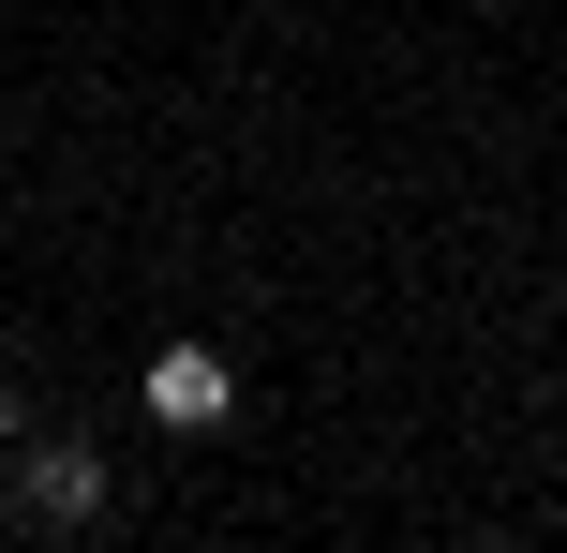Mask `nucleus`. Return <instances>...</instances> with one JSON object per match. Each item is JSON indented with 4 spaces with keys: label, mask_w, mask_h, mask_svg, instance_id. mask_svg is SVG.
I'll list each match as a JSON object with an SVG mask.
<instances>
[{
    "label": "nucleus",
    "mask_w": 567,
    "mask_h": 553,
    "mask_svg": "<svg viewBox=\"0 0 567 553\" xmlns=\"http://www.w3.org/2000/svg\"><path fill=\"white\" fill-rule=\"evenodd\" d=\"M16 524L30 539H75V524H105V449H16Z\"/></svg>",
    "instance_id": "obj_1"
},
{
    "label": "nucleus",
    "mask_w": 567,
    "mask_h": 553,
    "mask_svg": "<svg viewBox=\"0 0 567 553\" xmlns=\"http://www.w3.org/2000/svg\"><path fill=\"white\" fill-rule=\"evenodd\" d=\"M150 419H165V434H225V419H239L225 345H165V359H150Z\"/></svg>",
    "instance_id": "obj_2"
},
{
    "label": "nucleus",
    "mask_w": 567,
    "mask_h": 553,
    "mask_svg": "<svg viewBox=\"0 0 567 553\" xmlns=\"http://www.w3.org/2000/svg\"><path fill=\"white\" fill-rule=\"evenodd\" d=\"M0 449H16V389H0Z\"/></svg>",
    "instance_id": "obj_3"
}]
</instances>
